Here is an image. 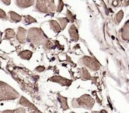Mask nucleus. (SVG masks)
Wrapping results in <instances>:
<instances>
[{
    "label": "nucleus",
    "mask_w": 129,
    "mask_h": 113,
    "mask_svg": "<svg viewBox=\"0 0 129 113\" xmlns=\"http://www.w3.org/2000/svg\"><path fill=\"white\" fill-rule=\"evenodd\" d=\"M27 40L36 45L43 44L48 40L47 36L40 28H31L28 31Z\"/></svg>",
    "instance_id": "nucleus-1"
},
{
    "label": "nucleus",
    "mask_w": 129,
    "mask_h": 113,
    "mask_svg": "<svg viewBox=\"0 0 129 113\" xmlns=\"http://www.w3.org/2000/svg\"><path fill=\"white\" fill-rule=\"evenodd\" d=\"M36 10L42 13H50L54 12L56 10L54 1H37Z\"/></svg>",
    "instance_id": "nucleus-2"
},
{
    "label": "nucleus",
    "mask_w": 129,
    "mask_h": 113,
    "mask_svg": "<svg viewBox=\"0 0 129 113\" xmlns=\"http://www.w3.org/2000/svg\"><path fill=\"white\" fill-rule=\"evenodd\" d=\"M0 93L3 94L4 99H15L19 96L18 93L12 87L2 81H0Z\"/></svg>",
    "instance_id": "nucleus-3"
},
{
    "label": "nucleus",
    "mask_w": 129,
    "mask_h": 113,
    "mask_svg": "<svg viewBox=\"0 0 129 113\" xmlns=\"http://www.w3.org/2000/svg\"><path fill=\"white\" fill-rule=\"evenodd\" d=\"M80 61H81V63L83 65L87 67L91 70L97 71L100 69V65H98V63L90 56H85Z\"/></svg>",
    "instance_id": "nucleus-4"
},
{
    "label": "nucleus",
    "mask_w": 129,
    "mask_h": 113,
    "mask_svg": "<svg viewBox=\"0 0 129 113\" xmlns=\"http://www.w3.org/2000/svg\"><path fill=\"white\" fill-rule=\"evenodd\" d=\"M16 39L21 44H24L27 40V30L24 28L19 27L18 33L16 34Z\"/></svg>",
    "instance_id": "nucleus-5"
},
{
    "label": "nucleus",
    "mask_w": 129,
    "mask_h": 113,
    "mask_svg": "<svg viewBox=\"0 0 129 113\" xmlns=\"http://www.w3.org/2000/svg\"><path fill=\"white\" fill-rule=\"evenodd\" d=\"M77 101L79 103V104H82V106L84 104L85 106L90 107V108L93 106V103H94L93 100L89 96L86 94L83 95L82 97H81L80 98H79L77 100Z\"/></svg>",
    "instance_id": "nucleus-6"
},
{
    "label": "nucleus",
    "mask_w": 129,
    "mask_h": 113,
    "mask_svg": "<svg viewBox=\"0 0 129 113\" xmlns=\"http://www.w3.org/2000/svg\"><path fill=\"white\" fill-rule=\"evenodd\" d=\"M49 80L52 81L53 82L60 83L62 86H70L71 84V83H72V80H70V79H68L67 78H64V77H62L60 76L52 77H50L49 79Z\"/></svg>",
    "instance_id": "nucleus-7"
},
{
    "label": "nucleus",
    "mask_w": 129,
    "mask_h": 113,
    "mask_svg": "<svg viewBox=\"0 0 129 113\" xmlns=\"http://www.w3.org/2000/svg\"><path fill=\"white\" fill-rule=\"evenodd\" d=\"M69 34L71 39L73 41H77L79 40L78 31L74 24H72L69 28Z\"/></svg>",
    "instance_id": "nucleus-8"
},
{
    "label": "nucleus",
    "mask_w": 129,
    "mask_h": 113,
    "mask_svg": "<svg viewBox=\"0 0 129 113\" xmlns=\"http://www.w3.org/2000/svg\"><path fill=\"white\" fill-rule=\"evenodd\" d=\"M121 33H122V39L124 40L128 41L129 39V24H128V21H127L124 26L121 30Z\"/></svg>",
    "instance_id": "nucleus-9"
},
{
    "label": "nucleus",
    "mask_w": 129,
    "mask_h": 113,
    "mask_svg": "<svg viewBox=\"0 0 129 113\" xmlns=\"http://www.w3.org/2000/svg\"><path fill=\"white\" fill-rule=\"evenodd\" d=\"M16 4L20 8H26L33 6L34 1H16Z\"/></svg>",
    "instance_id": "nucleus-10"
},
{
    "label": "nucleus",
    "mask_w": 129,
    "mask_h": 113,
    "mask_svg": "<svg viewBox=\"0 0 129 113\" xmlns=\"http://www.w3.org/2000/svg\"><path fill=\"white\" fill-rule=\"evenodd\" d=\"M49 24H50V29L52 31H54L55 33H58L59 32H60L61 28H60V26L59 25V24L56 21H55V20H50V22H49Z\"/></svg>",
    "instance_id": "nucleus-11"
},
{
    "label": "nucleus",
    "mask_w": 129,
    "mask_h": 113,
    "mask_svg": "<svg viewBox=\"0 0 129 113\" xmlns=\"http://www.w3.org/2000/svg\"><path fill=\"white\" fill-rule=\"evenodd\" d=\"M9 16H10V21L12 22H18L22 20V16L12 11L9 12Z\"/></svg>",
    "instance_id": "nucleus-12"
},
{
    "label": "nucleus",
    "mask_w": 129,
    "mask_h": 113,
    "mask_svg": "<svg viewBox=\"0 0 129 113\" xmlns=\"http://www.w3.org/2000/svg\"><path fill=\"white\" fill-rule=\"evenodd\" d=\"M80 75L81 77L82 78L83 80H88V79H91V77L89 73L85 67H82L80 69Z\"/></svg>",
    "instance_id": "nucleus-13"
},
{
    "label": "nucleus",
    "mask_w": 129,
    "mask_h": 113,
    "mask_svg": "<svg viewBox=\"0 0 129 113\" xmlns=\"http://www.w3.org/2000/svg\"><path fill=\"white\" fill-rule=\"evenodd\" d=\"M18 55L20 56V58L25 59V60H29L32 56V52L30 50H23L22 52H20Z\"/></svg>",
    "instance_id": "nucleus-14"
},
{
    "label": "nucleus",
    "mask_w": 129,
    "mask_h": 113,
    "mask_svg": "<svg viewBox=\"0 0 129 113\" xmlns=\"http://www.w3.org/2000/svg\"><path fill=\"white\" fill-rule=\"evenodd\" d=\"M16 34H15V32L13 29H11V28H8V29H6V31H5V39L6 40H10L11 38H13L15 36Z\"/></svg>",
    "instance_id": "nucleus-15"
},
{
    "label": "nucleus",
    "mask_w": 129,
    "mask_h": 113,
    "mask_svg": "<svg viewBox=\"0 0 129 113\" xmlns=\"http://www.w3.org/2000/svg\"><path fill=\"white\" fill-rule=\"evenodd\" d=\"M36 22L37 21H36V19H34V18H32V16H29V15L24 16V22L26 25H28V24H30Z\"/></svg>",
    "instance_id": "nucleus-16"
},
{
    "label": "nucleus",
    "mask_w": 129,
    "mask_h": 113,
    "mask_svg": "<svg viewBox=\"0 0 129 113\" xmlns=\"http://www.w3.org/2000/svg\"><path fill=\"white\" fill-rule=\"evenodd\" d=\"M58 21L60 22V26H61V30H64L65 27H66L67 24L68 23L69 21V20L67 19V18H58Z\"/></svg>",
    "instance_id": "nucleus-17"
},
{
    "label": "nucleus",
    "mask_w": 129,
    "mask_h": 113,
    "mask_svg": "<svg viewBox=\"0 0 129 113\" xmlns=\"http://www.w3.org/2000/svg\"><path fill=\"white\" fill-rule=\"evenodd\" d=\"M123 16H124V12L122 10H120V12L117 13L116 16L115 17V22L116 24H118L121 22V20H122Z\"/></svg>",
    "instance_id": "nucleus-18"
},
{
    "label": "nucleus",
    "mask_w": 129,
    "mask_h": 113,
    "mask_svg": "<svg viewBox=\"0 0 129 113\" xmlns=\"http://www.w3.org/2000/svg\"><path fill=\"white\" fill-rule=\"evenodd\" d=\"M58 100L60 101V103H61V105L63 107V108L65 110V109L68 108V106H67V98H64V97L61 96H58Z\"/></svg>",
    "instance_id": "nucleus-19"
},
{
    "label": "nucleus",
    "mask_w": 129,
    "mask_h": 113,
    "mask_svg": "<svg viewBox=\"0 0 129 113\" xmlns=\"http://www.w3.org/2000/svg\"><path fill=\"white\" fill-rule=\"evenodd\" d=\"M20 103L21 104H22L23 105H24V106H30V107H34L33 106V105L31 104V103H30L29 102H28L27 100H26L24 97H22L21 98V100H20Z\"/></svg>",
    "instance_id": "nucleus-20"
},
{
    "label": "nucleus",
    "mask_w": 129,
    "mask_h": 113,
    "mask_svg": "<svg viewBox=\"0 0 129 113\" xmlns=\"http://www.w3.org/2000/svg\"><path fill=\"white\" fill-rule=\"evenodd\" d=\"M66 16H67V18L68 19L69 22H74V21H75L74 16H73L72 13H71V12L70 11H69V10H67Z\"/></svg>",
    "instance_id": "nucleus-21"
},
{
    "label": "nucleus",
    "mask_w": 129,
    "mask_h": 113,
    "mask_svg": "<svg viewBox=\"0 0 129 113\" xmlns=\"http://www.w3.org/2000/svg\"><path fill=\"white\" fill-rule=\"evenodd\" d=\"M43 46H44V48H46V49H49V50H50V49L53 48L54 44H52V42H51L50 40H48L44 44H43Z\"/></svg>",
    "instance_id": "nucleus-22"
},
{
    "label": "nucleus",
    "mask_w": 129,
    "mask_h": 113,
    "mask_svg": "<svg viewBox=\"0 0 129 113\" xmlns=\"http://www.w3.org/2000/svg\"><path fill=\"white\" fill-rule=\"evenodd\" d=\"M63 7H64V3L62 2V1H59L58 2V8H57V12H60L63 9Z\"/></svg>",
    "instance_id": "nucleus-23"
},
{
    "label": "nucleus",
    "mask_w": 129,
    "mask_h": 113,
    "mask_svg": "<svg viewBox=\"0 0 129 113\" xmlns=\"http://www.w3.org/2000/svg\"><path fill=\"white\" fill-rule=\"evenodd\" d=\"M0 18L2 20H6L7 19V15H6V12H4V10L0 9Z\"/></svg>",
    "instance_id": "nucleus-24"
},
{
    "label": "nucleus",
    "mask_w": 129,
    "mask_h": 113,
    "mask_svg": "<svg viewBox=\"0 0 129 113\" xmlns=\"http://www.w3.org/2000/svg\"><path fill=\"white\" fill-rule=\"evenodd\" d=\"M44 69H45V68H44V67L43 66H38L35 69V70L38 71V72H42V71H43Z\"/></svg>",
    "instance_id": "nucleus-25"
},
{
    "label": "nucleus",
    "mask_w": 129,
    "mask_h": 113,
    "mask_svg": "<svg viewBox=\"0 0 129 113\" xmlns=\"http://www.w3.org/2000/svg\"><path fill=\"white\" fill-rule=\"evenodd\" d=\"M4 2V4H6V5H10V3H11V1H2Z\"/></svg>",
    "instance_id": "nucleus-26"
},
{
    "label": "nucleus",
    "mask_w": 129,
    "mask_h": 113,
    "mask_svg": "<svg viewBox=\"0 0 129 113\" xmlns=\"http://www.w3.org/2000/svg\"><path fill=\"white\" fill-rule=\"evenodd\" d=\"M2 32L0 31V43H1V40H2Z\"/></svg>",
    "instance_id": "nucleus-27"
},
{
    "label": "nucleus",
    "mask_w": 129,
    "mask_h": 113,
    "mask_svg": "<svg viewBox=\"0 0 129 113\" xmlns=\"http://www.w3.org/2000/svg\"><path fill=\"white\" fill-rule=\"evenodd\" d=\"M101 113H107V112H106V111L104 110H103L101 111Z\"/></svg>",
    "instance_id": "nucleus-28"
},
{
    "label": "nucleus",
    "mask_w": 129,
    "mask_h": 113,
    "mask_svg": "<svg viewBox=\"0 0 129 113\" xmlns=\"http://www.w3.org/2000/svg\"><path fill=\"white\" fill-rule=\"evenodd\" d=\"M93 113H98V112H93Z\"/></svg>",
    "instance_id": "nucleus-29"
},
{
    "label": "nucleus",
    "mask_w": 129,
    "mask_h": 113,
    "mask_svg": "<svg viewBox=\"0 0 129 113\" xmlns=\"http://www.w3.org/2000/svg\"><path fill=\"white\" fill-rule=\"evenodd\" d=\"M72 113H73V112H72Z\"/></svg>",
    "instance_id": "nucleus-30"
}]
</instances>
